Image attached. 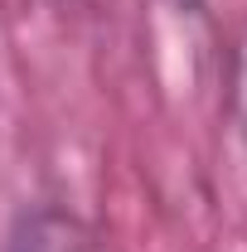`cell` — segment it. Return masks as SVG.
Returning <instances> with one entry per match:
<instances>
[{
	"instance_id": "cell-1",
	"label": "cell",
	"mask_w": 247,
	"mask_h": 252,
	"mask_svg": "<svg viewBox=\"0 0 247 252\" xmlns=\"http://www.w3.org/2000/svg\"><path fill=\"white\" fill-rule=\"evenodd\" d=\"M93 233L63 209H30L10 228L5 252H88Z\"/></svg>"
},
{
	"instance_id": "cell-2",
	"label": "cell",
	"mask_w": 247,
	"mask_h": 252,
	"mask_svg": "<svg viewBox=\"0 0 247 252\" xmlns=\"http://www.w3.org/2000/svg\"><path fill=\"white\" fill-rule=\"evenodd\" d=\"M233 117H238V131L247 141V39L233 54Z\"/></svg>"
}]
</instances>
